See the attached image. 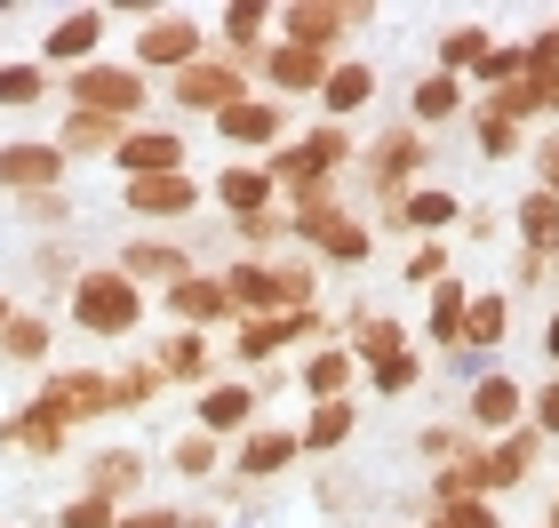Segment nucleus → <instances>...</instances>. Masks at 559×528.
Returning <instances> with one entry per match:
<instances>
[{"instance_id": "412c9836", "label": "nucleus", "mask_w": 559, "mask_h": 528, "mask_svg": "<svg viewBox=\"0 0 559 528\" xmlns=\"http://www.w3.org/2000/svg\"><path fill=\"white\" fill-rule=\"evenodd\" d=\"M72 441V424L48 409V400H33V409L0 416V448H33V457H57V448Z\"/></svg>"}, {"instance_id": "bb28decb", "label": "nucleus", "mask_w": 559, "mask_h": 528, "mask_svg": "<svg viewBox=\"0 0 559 528\" xmlns=\"http://www.w3.org/2000/svg\"><path fill=\"white\" fill-rule=\"evenodd\" d=\"M512 224H520L527 257H544V265L559 257V192H544V185H536V192H527L520 209H512Z\"/></svg>"}, {"instance_id": "5fc2aeb1", "label": "nucleus", "mask_w": 559, "mask_h": 528, "mask_svg": "<svg viewBox=\"0 0 559 528\" xmlns=\"http://www.w3.org/2000/svg\"><path fill=\"white\" fill-rule=\"evenodd\" d=\"M424 528H455V520H448V513H431V520H424Z\"/></svg>"}, {"instance_id": "2f4dec72", "label": "nucleus", "mask_w": 559, "mask_h": 528, "mask_svg": "<svg viewBox=\"0 0 559 528\" xmlns=\"http://www.w3.org/2000/svg\"><path fill=\"white\" fill-rule=\"evenodd\" d=\"M503 329H512V305H503L496 289H479L472 305H464V352H496Z\"/></svg>"}, {"instance_id": "b1692460", "label": "nucleus", "mask_w": 559, "mask_h": 528, "mask_svg": "<svg viewBox=\"0 0 559 528\" xmlns=\"http://www.w3.org/2000/svg\"><path fill=\"white\" fill-rule=\"evenodd\" d=\"M216 344H209V329H176L168 344H160V385H168V376H176V385H200V392H209L216 385Z\"/></svg>"}, {"instance_id": "f257e3e1", "label": "nucleus", "mask_w": 559, "mask_h": 528, "mask_svg": "<svg viewBox=\"0 0 559 528\" xmlns=\"http://www.w3.org/2000/svg\"><path fill=\"white\" fill-rule=\"evenodd\" d=\"M72 320H81L88 337H136V320H144V289H136L120 265L81 272V281H72Z\"/></svg>"}, {"instance_id": "4be33fe9", "label": "nucleus", "mask_w": 559, "mask_h": 528, "mask_svg": "<svg viewBox=\"0 0 559 528\" xmlns=\"http://www.w3.org/2000/svg\"><path fill=\"white\" fill-rule=\"evenodd\" d=\"M296 457H304V441L288 433V424H257V433L240 441V465L233 472H240V481H272V472H288Z\"/></svg>"}, {"instance_id": "49530a36", "label": "nucleus", "mask_w": 559, "mask_h": 528, "mask_svg": "<svg viewBox=\"0 0 559 528\" xmlns=\"http://www.w3.org/2000/svg\"><path fill=\"white\" fill-rule=\"evenodd\" d=\"M527 120H536V113H559V64H527Z\"/></svg>"}, {"instance_id": "6e6552de", "label": "nucleus", "mask_w": 559, "mask_h": 528, "mask_svg": "<svg viewBox=\"0 0 559 528\" xmlns=\"http://www.w3.org/2000/svg\"><path fill=\"white\" fill-rule=\"evenodd\" d=\"M527 424V392H520V376H479L472 400H464V433H520Z\"/></svg>"}, {"instance_id": "9d476101", "label": "nucleus", "mask_w": 559, "mask_h": 528, "mask_svg": "<svg viewBox=\"0 0 559 528\" xmlns=\"http://www.w3.org/2000/svg\"><path fill=\"white\" fill-rule=\"evenodd\" d=\"M296 233L312 240L320 257H336V265H360L368 248H376V233H368L360 216H344V209H304V216H296Z\"/></svg>"}, {"instance_id": "09e8293b", "label": "nucleus", "mask_w": 559, "mask_h": 528, "mask_svg": "<svg viewBox=\"0 0 559 528\" xmlns=\"http://www.w3.org/2000/svg\"><path fill=\"white\" fill-rule=\"evenodd\" d=\"M408 281H416V289H440V281H448V248H440V240H424L416 257H408Z\"/></svg>"}, {"instance_id": "4468645a", "label": "nucleus", "mask_w": 559, "mask_h": 528, "mask_svg": "<svg viewBox=\"0 0 559 528\" xmlns=\"http://www.w3.org/2000/svg\"><path fill=\"white\" fill-rule=\"evenodd\" d=\"M312 329H320V313H264V320H240L233 344H240V361H280V352Z\"/></svg>"}, {"instance_id": "72a5a7b5", "label": "nucleus", "mask_w": 559, "mask_h": 528, "mask_svg": "<svg viewBox=\"0 0 559 528\" xmlns=\"http://www.w3.org/2000/svg\"><path fill=\"white\" fill-rule=\"evenodd\" d=\"M352 344H336V352H312V361H304V392L312 400H352Z\"/></svg>"}, {"instance_id": "7ed1b4c3", "label": "nucleus", "mask_w": 559, "mask_h": 528, "mask_svg": "<svg viewBox=\"0 0 559 528\" xmlns=\"http://www.w3.org/2000/svg\"><path fill=\"white\" fill-rule=\"evenodd\" d=\"M344 161H360V144H352V129H336V120H320L304 144H288V153H272V185L280 192H296V185H312V176H344Z\"/></svg>"}, {"instance_id": "7c9ffc66", "label": "nucleus", "mask_w": 559, "mask_h": 528, "mask_svg": "<svg viewBox=\"0 0 559 528\" xmlns=\"http://www.w3.org/2000/svg\"><path fill=\"white\" fill-rule=\"evenodd\" d=\"M120 137H129V120L72 113V120H64V137H57V153H64V161H81V153H120Z\"/></svg>"}, {"instance_id": "423d86ee", "label": "nucleus", "mask_w": 559, "mask_h": 528, "mask_svg": "<svg viewBox=\"0 0 559 528\" xmlns=\"http://www.w3.org/2000/svg\"><path fill=\"white\" fill-rule=\"evenodd\" d=\"M424 161H431V144H424V129H416V120H392V129H384V137H376L368 153H360L368 185L384 192V200H400V192H408V176H416Z\"/></svg>"}, {"instance_id": "f704fd0d", "label": "nucleus", "mask_w": 559, "mask_h": 528, "mask_svg": "<svg viewBox=\"0 0 559 528\" xmlns=\"http://www.w3.org/2000/svg\"><path fill=\"white\" fill-rule=\"evenodd\" d=\"M136 481H144V457H136V448H105V457H88V489L112 496V505H120Z\"/></svg>"}, {"instance_id": "9b49d317", "label": "nucleus", "mask_w": 559, "mask_h": 528, "mask_svg": "<svg viewBox=\"0 0 559 528\" xmlns=\"http://www.w3.org/2000/svg\"><path fill=\"white\" fill-rule=\"evenodd\" d=\"M160 296H168V313L185 320V329H216V320H233V329H240V313H233V296H224L216 272H185V281L160 289Z\"/></svg>"}, {"instance_id": "aec40b11", "label": "nucleus", "mask_w": 559, "mask_h": 528, "mask_svg": "<svg viewBox=\"0 0 559 528\" xmlns=\"http://www.w3.org/2000/svg\"><path fill=\"white\" fill-rule=\"evenodd\" d=\"M96 40H105V9H64L40 57H48V64H72V72H81V64H96Z\"/></svg>"}, {"instance_id": "ddd939ff", "label": "nucleus", "mask_w": 559, "mask_h": 528, "mask_svg": "<svg viewBox=\"0 0 559 528\" xmlns=\"http://www.w3.org/2000/svg\"><path fill=\"white\" fill-rule=\"evenodd\" d=\"M479 465H488V496H496V489L536 481V465H544V433H536V424H520V433H503L496 448H479Z\"/></svg>"}, {"instance_id": "8fccbe9b", "label": "nucleus", "mask_w": 559, "mask_h": 528, "mask_svg": "<svg viewBox=\"0 0 559 528\" xmlns=\"http://www.w3.org/2000/svg\"><path fill=\"white\" fill-rule=\"evenodd\" d=\"M527 424H536V433H544V441L559 433V376H551V385H544L536 400H527Z\"/></svg>"}, {"instance_id": "393cba45", "label": "nucleus", "mask_w": 559, "mask_h": 528, "mask_svg": "<svg viewBox=\"0 0 559 528\" xmlns=\"http://www.w3.org/2000/svg\"><path fill=\"white\" fill-rule=\"evenodd\" d=\"M192 416H200V433L224 441V433H248V416H257V392L248 385H209L192 400Z\"/></svg>"}, {"instance_id": "37998d69", "label": "nucleus", "mask_w": 559, "mask_h": 528, "mask_svg": "<svg viewBox=\"0 0 559 528\" xmlns=\"http://www.w3.org/2000/svg\"><path fill=\"white\" fill-rule=\"evenodd\" d=\"M168 465L185 472V481H209V472H216V441L209 433H185V441L168 448Z\"/></svg>"}, {"instance_id": "39448f33", "label": "nucleus", "mask_w": 559, "mask_h": 528, "mask_svg": "<svg viewBox=\"0 0 559 528\" xmlns=\"http://www.w3.org/2000/svg\"><path fill=\"white\" fill-rule=\"evenodd\" d=\"M200 57H209V33H200L192 16H176V9L144 16V33H136V72H185V64H200Z\"/></svg>"}, {"instance_id": "de8ad7c7", "label": "nucleus", "mask_w": 559, "mask_h": 528, "mask_svg": "<svg viewBox=\"0 0 559 528\" xmlns=\"http://www.w3.org/2000/svg\"><path fill=\"white\" fill-rule=\"evenodd\" d=\"M479 120V144H488V161H512L520 153V120H496V113H472Z\"/></svg>"}, {"instance_id": "ea45409f", "label": "nucleus", "mask_w": 559, "mask_h": 528, "mask_svg": "<svg viewBox=\"0 0 559 528\" xmlns=\"http://www.w3.org/2000/svg\"><path fill=\"white\" fill-rule=\"evenodd\" d=\"M152 392H160V361H129V368L112 376V416L136 409V400H152Z\"/></svg>"}, {"instance_id": "a878e982", "label": "nucleus", "mask_w": 559, "mask_h": 528, "mask_svg": "<svg viewBox=\"0 0 559 528\" xmlns=\"http://www.w3.org/2000/svg\"><path fill=\"white\" fill-rule=\"evenodd\" d=\"M120 272H129L136 289H144V281L176 289V281H185V272H192V257H185V248H176V240H129V248H120Z\"/></svg>"}, {"instance_id": "f03ea898", "label": "nucleus", "mask_w": 559, "mask_h": 528, "mask_svg": "<svg viewBox=\"0 0 559 528\" xmlns=\"http://www.w3.org/2000/svg\"><path fill=\"white\" fill-rule=\"evenodd\" d=\"M64 96H72V113H96V120H136L144 113V72L136 64H81L64 81Z\"/></svg>"}, {"instance_id": "5701e85b", "label": "nucleus", "mask_w": 559, "mask_h": 528, "mask_svg": "<svg viewBox=\"0 0 559 528\" xmlns=\"http://www.w3.org/2000/svg\"><path fill=\"white\" fill-rule=\"evenodd\" d=\"M280 129H288L280 96H240L233 113H216V137H233V144H280Z\"/></svg>"}, {"instance_id": "864d4df0", "label": "nucleus", "mask_w": 559, "mask_h": 528, "mask_svg": "<svg viewBox=\"0 0 559 528\" xmlns=\"http://www.w3.org/2000/svg\"><path fill=\"white\" fill-rule=\"evenodd\" d=\"M544 344H551V361H559V313H551V329H544Z\"/></svg>"}, {"instance_id": "4c0bfd02", "label": "nucleus", "mask_w": 559, "mask_h": 528, "mask_svg": "<svg viewBox=\"0 0 559 528\" xmlns=\"http://www.w3.org/2000/svg\"><path fill=\"white\" fill-rule=\"evenodd\" d=\"M0 352H9V361H48V320L40 313H9V329H0Z\"/></svg>"}, {"instance_id": "cd10ccee", "label": "nucleus", "mask_w": 559, "mask_h": 528, "mask_svg": "<svg viewBox=\"0 0 559 528\" xmlns=\"http://www.w3.org/2000/svg\"><path fill=\"white\" fill-rule=\"evenodd\" d=\"M368 96H376V64H360V57H352V64H336V72H328V89H320V113L344 129V120L360 113Z\"/></svg>"}, {"instance_id": "a211bd4d", "label": "nucleus", "mask_w": 559, "mask_h": 528, "mask_svg": "<svg viewBox=\"0 0 559 528\" xmlns=\"http://www.w3.org/2000/svg\"><path fill=\"white\" fill-rule=\"evenodd\" d=\"M216 209H233V224H240V216H264V209H280V185H272V168H264V161H240V168H224V176H216Z\"/></svg>"}, {"instance_id": "603ef678", "label": "nucleus", "mask_w": 559, "mask_h": 528, "mask_svg": "<svg viewBox=\"0 0 559 528\" xmlns=\"http://www.w3.org/2000/svg\"><path fill=\"white\" fill-rule=\"evenodd\" d=\"M536 176H544V192H559V137L536 144Z\"/></svg>"}, {"instance_id": "c03bdc74", "label": "nucleus", "mask_w": 559, "mask_h": 528, "mask_svg": "<svg viewBox=\"0 0 559 528\" xmlns=\"http://www.w3.org/2000/svg\"><path fill=\"white\" fill-rule=\"evenodd\" d=\"M233 233H240L248 248H272V240H288V233H296V216H288V209H264V216H240Z\"/></svg>"}, {"instance_id": "20e7f679", "label": "nucleus", "mask_w": 559, "mask_h": 528, "mask_svg": "<svg viewBox=\"0 0 559 528\" xmlns=\"http://www.w3.org/2000/svg\"><path fill=\"white\" fill-rule=\"evenodd\" d=\"M240 96H248V72H240L233 57H200V64H185V72L168 81V105L209 113V120H216V113H233Z\"/></svg>"}, {"instance_id": "dca6fc26", "label": "nucleus", "mask_w": 559, "mask_h": 528, "mask_svg": "<svg viewBox=\"0 0 559 528\" xmlns=\"http://www.w3.org/2000/svg\"><path fill=\"white\" fill-rule=\"evenodd\" d=\"M112 161H120V176H176L185 168V137L176 129H129Z\"/></svg>"}, {"instance_id": "2eb2a0df", "label": "nucleus", "mask_w": 559, "mask_h": 528, "mask_svg": "<svg viewBox=\"0 0 559 528\" xmlns=\"http://www.w3.org/2000/svg\"><path fill=\"white\" fill-rule=\"evenodd\" d=\"M0 185L9 192H57L64 185V153L57 144H0Z\"/></svg>"}, {"instance_id": "6ab92c4d", "label": "nucleus", "mask_w": 559, "mask_h": 528, "mask_svg": "<svg viewBox=\"0 0 559 528\" xmlns=\"http://www.w3.org/2000/svg\"><path fill=\"white\" fill-rule=\"evenodd\" d=\"M384 216H392V233H408V240H431V233H448V224L455 216H464V209H455V192H400V200H384Z\"/></svg>"}, {"instance_id": "3c124183", "label": "nucleus", "mask_w": 559, "mask_h": 528, "mask_svg": "<svg viewBox=\"0 0 559 528\" xmlns=\"http://www.w3.org/2000/svg\"><path fill=\"white\" fill-rule=\"evenodd\" d=\"M120 528H185V513H168V505H152V513H120Z\"/></svg>"}, {"instance_id": "a19ab883", "label": "nucleus", "mask_w": 559, "mask_h": 528, "mask_svg": "<svg viewBox=\"0 0 559 528\" xmlns=\"http://www.w3.org/2000/svg\"><path fill=\"white\" fill-rule=\"evenodd\" d=\"M57 528H120V505H112V496H96V489H81V496L57 513Z\"/></svg>"}, {"instance_id": "c9c22d12", "label": "nucleus", "mask_w": 559, "mask_h": 528, "mask_svg": "<svg viewBox=\"0 0 559 528\" xmlns=\"http://www.w3.org/2000/svg\"><path fill=\"white\" fill-rule=\"evenodd\" d=\"M464 305H472L464 281H440V289H431V344H440V352L464 344Z\"/></svg>"}, {"instance_id": "473e14b6", "label": "nucleus", "mask_w": 559, "mask_h": 528, "mask_svg": "<svg viewBox=\"0 0 559 528\" xmlns=\"http://www.w3.org/2000/svg\"><path fill=\"white\" fill-rule=\"evenodd\" d=\"M488 24H448L440 33V57H431V72H455V81H464V72H479V57H488Z\"/></svg>"}, {"instance_id": "f3484780", "label": "nucleus", "mask_w": 559, "mask_h": 528, "mask_svg": "<svg viewBox=\"0 0 559 528\" xmlns=\"http://www.w3.org/2000/svg\"><path fill=\"white\" fill-rule=\"evenodd\" d=\"M328 72H336V57H312V48H296V40H280V48H264V81L280 89V96H304V89H328Z\"/></svg>"}, {"instance_id": "a18cd8bd", "label": "nucleus", "mask_w": 559, "mask_h": 528, "mask_svg": "<svg viewBox=\"0 0 559 528\" xmlns=\"http://www.w3.org/2000/svg\"><path fill=\"white\" fill-rule=\"evenodd\" d=\"M416 376H424V361H416V352H392V361H376V392H384V400H400V392L416 385Z\"/></svg>"}, {"instance_id": "f8f14e48", "label": "nucleus", "mask_w": 559, "mask_h": 528, "mask_svg": "<svg viewBox=\"0 0 559 528\" xmlns=\"http://www.w3.org/2000/svg\"><path fill=\"white\" fill-rule=\"evenodd\" d=\"M200 209V176L176 168V176H129V216H192Z\"/></svg>"}, {"instance_id": "e433bc0d", "label": "nucleus", "mask_w": 559, "mask_h": 528, "mask_svg": "<svg viewBox=\"0 0 559 528\" xmlns=\"http://www.w3.org/2000/svg\"><path fill=\"white\" fill-rule=\"evenodd\" d=\"M352 424H360V416H352V400H312V424H304V448H344L352 441Z\"/></svg>"}, {"instance_id": "c756f323", "label": "nucleus", "mask_w": 559, "mask_h": 528, "mask_svg": "<svg viewBox=\"0 0 559 528\" xmlns=\"http://www.w3.org/2000/svg\"><path fill=\"white\" fill-rule=\"evenodd\" d=\"M264 24H280V9H264V0H240V9H224V16H216L224 57L248 64V57H257V40H264Z\"/></svg>"}, {"instance_id": "58836bf2", "label": "nucleus", "mask_w": 559, "mask_h": 528, "mask_svg": "<svg viewBox=\"0 0 559 528\" xmlns=\"http://www.w3.org/2000/svg\"><path fill=\"white\" fill-rule=\"evenodd\" d=\"M392 352H408V337H400V320H360L352 329V361H392Z\"/></svg>"}, {"instance_id": "0eeeda50", "label": "nucleus", "mask_w": 559, "mask_h": 528, "mask_svg": "<svg viewBox=\"0 0 559 528\" xmlns=\"http://www.w3.org/2000/svg\"><path fill=\"white\" fill-rule=\"evenodd\" d=\"M352 24H368V9H336V0H288L280 9V40L312 48V57H328V48H344Z\"/></svg>"}, {"instance_id": "79ce46f5", "label": "nucleus", "mask_w": 559, "mask_h": 528, "mask_svg": "<svg viewBox=\"0 0 559 528\" xmlns=\"http://www.w3.org/2000/svg\"><path fill=\"white\" fill-rule=\"evenodd\" d=\"M40 96H48L40 64H0V105H40Z\"/></svg>"}, {"instance_id": "1a4fd4ad", "label": "nucleus", "mask_w": 559, "mask_h": 528, "mask_svg": "<svg viewBox=\"0 0 559 528\" xmlns=\"http://www.w3.org/2000/svg\"><path fill=\"white\" fill-rule=\"evenodd\" d=\"M40 400H48V409H57L64 424H81V416H112V376H105V368H57Z\"/></svg>"}, {"instance_id": "c85d7f7f", "label": "nucleus", "mask_w": 559, "mask_h": 528, "mask_svg": "<svg viewBox=\"0 0 559 528\" xmlns=\"http://www.w3.org/2000/svg\"><path fill=\"white\" fill-rule=\"evenodd\" d=\"M464 113V81L455 72H424V81L408 89V120L416 129H440V120H455Z\"/></svg>"}]
</instances>
